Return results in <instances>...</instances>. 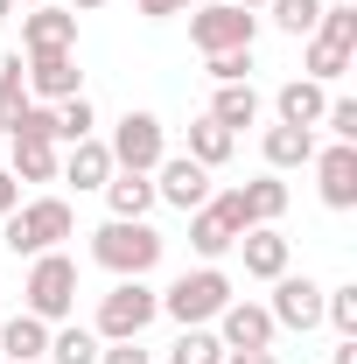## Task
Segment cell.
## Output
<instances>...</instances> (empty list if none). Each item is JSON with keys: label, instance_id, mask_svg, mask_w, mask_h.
Here are the masks:
<instances>
[{"label": "cell", "instance_id": "cell-16", "mask_svg": "<svg viewBox=\"0 0 357 364\" xmlns=\"http://www.w3.org/2000/svg\"><path fill=\"white\" fill-rule=\"evenodd\" d=\"M238 259H245V273H252V280H280L294 252H287V238H280L273 225H252L245 238H238Z\"/></svg>", "mask_w": 357, "mask_h": 364}, {"label": "cell", "instance_id": "cell-32", "mask_svg": "<svg viewBox=\"0 0 357 364\" xmlns=\"http://www.w3.org/2000/svg\"><path fill=\"white\" fill-rule=\"evenodd\" d=\"M91 127H98V112H91V98H85V91L56 105V140H91Z\"/></svg>", "mask_w": 357, "mask_h": 364}, {"label": "cell", "instance_id": "cell-15", "mask_svg": "<svg viewBox=\"0 0 357 364\" xmlns=\"http://www.w3.org/2000/svg\"><path fill=\"white\" fill-rule=\"evenodd\" d=\"M49 358V322H36L28 309L0 322V364H43Z\"/></svg>", "mask_w": 357, "mask_h": 364}, {"label": "cell", "instance_id": "cell-8", "mask_svg": "<svg viewBox=\"0 0 357 364\" xmlns=\"http://www.w3.org/2000/svg\"><path fill=\"white\" fill-rule=\"evenodd\" d=\"M105 154H112V168H134V176H154L161 168V154H169V134H161V119L154 112H127L112 140H105Z\"/></svg>", "mask_w": 357, "mask_h": 364}, {"label": "cell", "instance_id": "cell-6", "mask_svg": "<svg viewBox=\"0 0 357 364\" xmlns=\"http://www.w3.org/2000/svg\"><path fill=\"white\" fill-rule=\"evenodd\" d=\"M161 316V294L147 287V280H119L105 301H98V322H91V336L98 343H134L147 322Z\"/></svg>", "mask_w": 357, "mask_h": 364}, {"label": "cell", "instance_id": "cell-13", "mask_svg": "<svg viewBox=\"0 0 357 364\" xmlns=\"http://www.w3.org/2000/svg\"><path fill=\"white\" fill-rule=\"evenodd\" d=\"M315 182H322V203L329 210H357V147L351 140L315 147Z\"/></svg>", "mask_w": 357, "mask_h": 364}, {"label": "cell", "instance_id": "cell-5", "mask_svg": "<svg viewBox=\"0 0 357 364\" xmlns=\"http://www.w3.org/2000/svg\"><path fill=\"white\" fill-rule=\"evenodd\" d=\"M224 301H231V273L224 267H196V273H182L176 287L161 294V316L182 322V329H203V322H218Z\"/></svg>", "mask_w": 357, "mask_h": 364}, {"label": "cell", "instance_id": "cell-30", "mask_svg": "<svg viewBox=\"0 0 357 364\" xmlns=\"http://www.w3.org/2000/svg\"><path fill=\"white\" fill-rule=\"evenodd\" d=\"M322 322H329L336 336H357V280H343V287H322Z\"/></svg>", "mask_w": 357, "mask_h": 364}, {"label": "cell", "instance_id": "cell-7", "mask_svg": "<svg viewBox=\"0 0 357 364\" xmlns=\"http://www.w3.org/2000/svg\"><path fill=\"white\" fill-rule=\"evenodd\" d=\"M252 36H260V14H245V7H231V0H218V7H189V43L203 49V56L252 49Z\"/></svg>", "mask_w": 357, "mask_h": 364}, {"label": "cell", "instance_id": "cell-11", "mask_svg": "<svg viewBox=\"0 0 357 364\" xmlns=\"http://www.w3.org/2000/svg\"><path fill=\"white\" fill-rule=\"evenodd\" d=\"M21 77H28V91L49 98V105H63V98H78V91H85V70H78V56H70V49H36V56L21 63Z\"/></svg>", "mask_w": 357, "mask_h": 364}, {"label": "cell", "instance_id": "cell-14", "mask_svg": "<svg viewBox=\"0 0 357 364\" xmlns=\"http://www.w3.org/2000/svg\"><path fill=\"white\" fill-rule=\"evenodd\" d=\"M21 49H28V56H36V49H78V14L56 7V0L28 7V14H21Z\"/></svg>", "mask_w": 357, "mask_h": 364}, {"label": "cell", "instance_id": "cell-17", "mask_svg": "<svg viewBox=\"0 0 357 364\" xmlns=\"http://www.w3.org/2000/svg\"><path fill=\"white\" fill-rule=\"evenodd\" d=\"M322 105H329V91L315 85V77H287V85L273 91L280 127H315V119H322Z\"/></svg>", "mask_w": 357, "mask_h": 364}, {"label": "cell", "instance_id": "cell-28", "mask_svg": "<svg viewBox=\"0 0 357 364\" xmlns=\"http://www.w3.org/2000/svg\"><path fill=\"white\" fill-rule=\"evenodd\" d=\"M169 364H224L218 329H182L176 343H169Z\"/></svg>", "mask_w": 357, "mask_h": 364}, {"label": "cell", "instance_id": "cell-42", "mask_svg": "<svg viewBox=\"0 0 357 364\" xmlns=\"http://www.w3.org/2000/svg\"><path fill=\"white\" fill-rule=\"evenodd\" d=\"M7 14H14V0H0V21H7Z\"/></svg>", "mask_w": 357, "mask_h": 364}, {"label": "cell", "instance_id": "cell-24", "mask_svg": "<svg viewBox=\"0 0 357 364\" xmlns=\"http://www.w3.org/2000/svg\"><path fill=\"white\" fill-rule=\"evenodd\" d=\"M238 196H245V218H252V225H273V218L287 210V182H280V176H260V182H245Z\"/></svg>", "mask_w": 357, "mask_h": 364}, {"label": "cell", "instance_id": "cell-35", "mask_svg": "<svg viewBox=\"0 0 357 364\" xmlns=\"http://www.w3.org/2000/svg\"><path fill=\"white\" fill-rule=\"evenodd\" d=\"M98 364H154V350H140V336H134V343H105Z\"/></svg>", "mask_w": 357, "mask_h": 364}, {"label": "cell", "instance_id": "cell-3", "mask_svg": "<svg viewBox=\"0 0 357 364\" xmlns=\"http://www.w3.org/2000/svg\"><path fill=\"white\" fill-rule=\"evenodd\" d=\"M21 309L36 322H63L70 309H78V259L56 245V252H43V259H28V280H21Z\"/></svg>", "mask_w": 357, "mask_h": 364}, {"label": "cell", "instance_id": "cell-12", "mask_svg": "<svg viewBox=\"0 0 357 364\" xmlns=\"http://www.w3.org/2000/svg\"><path fill=\"white\" fill-rule=\"evenodd\" d=\"M273 336H280V329H273V316L260 301H238V294H231L218 309V343L224 350H273Z\"/></svg>", "mask_w": 357, "mask_h": 364}, {"label": "cell", "instance_id": "cell-19", "mask_svg": "<svg viewBox=\"0 0 357 364\" xmlns=\"http://www.w3.org/2000/svg\"><path fill=\"white\" fill-rule=\"evenodd\" d=\"M105 210H112V218H147V210H154V176L112 168V176H105Z\"/></svg>", "mask_w": 357, "mask_h": 364}, {"label": "cell", "instance_id": "cell-21", "mask_svg": "<svg viewBox=\"0 0 357 364\" xmlns=\"http://www.w3.org/2000/svg\"><path fill=\"white\" fill-rule=\"evenodd\" d=\"M231 147H238V134H231V127H218L211 112L189 127V161H203V168H224V161H231Z\"/></svg>", "mask_w": 357, "mask_h": 364}, {"label": "cell", "instance_id": "cell-9", "mask_svg": "<svg viewBox=\"0 0 357 364\" xmlns=\"http://www.w3.org/2000/svg\"><path fill=\"white\" fill-rule=\"evenodd\" d=\"M154 203H169V210H203L211 203V168L203 161H189V154H161V168H154Z\"/></svg>", "mask_w": 357, "mask_h": 364}, {"label": "cell", "instance_id": "cell-37", "mask_svg": "<svg viewBox=\"0 0 357 364\" xmlns=\"http://www.w3.org/2000/svg\"><path fill=\"white\" fill-rule=\"evenodd\" d=\"M14 203H21V182H14V176H7V168H0V218H7Z\"/></svg>", "mask_w": 357, "mask_h": 364}, {"label": "cell", "instance_id": "cell-43", "mask_svg": "<svg viewBox=\"0 0 357 364\" xmlns=\"http://www.w3.org/2000/svg\"><path fill=\"white\" fill-rule=\"evenodd\" d=\"M14 7H43V0H14Z\"/></svg>", "mask_w": 357, "mask_h": 364}, {"label": "cell", "instance_id": "cell-18", "mask_svg": "<svg viewBox=\"0 0 357 364\" xmlns=\"http://www.w3.org/2000/svg\"><path fill=\"white\" fill-rule=\"evenodd\" d=\"M56 176L78 182V189H105V176H112V154H105V140H70V154L56 161Z\"/></svg>", "mask_w": 357, "mask_h": 364}, {"label": "cell", "instance_id": "cell-20", "mask_svg": "<svg viewBox=\"0 0 357 364\" xmlns=\"http://www.w3.org/2000/svg\"><path fill=\"white\" fill-rule=\"evenodd\" d=\"M267 168L280 176V168H309L315 161V127H267Z\"/></svg>", "mask_w": 357, "mask_h": 364}, {"label": "cell", "instance_id": "cell-1", "mask_svg": "<svg viewBox=\"0 0 357 364\" xmlns=\"http://www.w3.org/2000/svg\"><path fill=\"white\" fill-rule=\"evenodd\" d=\"M91 259L105 273H119V280H147V273L161 267V231L147 225V218H105V225L91 231Z\"/></svg>", "mask_w": 357, "mask_h": 364}, {"label": "cell", "instance_id": "cell-31", "mask_svg": "<svg viewBox=\"0 0 357 364\" xmlns=\"http://www.w3.org/2000/svg\"><path fill=\"white\" fill-rule=\"evenodd\" d=\"M302 70H309L315 85H336V77L351 70V49H336V43H322V36H309V63H302Z\"/></svg>", "mask_w": 357, "mask_h": 364}, {"label": "cell", "instance_id": "cell-33", "mask_svg": "<svg viewBox=\"0 0 357 364\" xmlns=\"http://www.w3.org/2000/svg\"><path fill=\"white\" fill-rule=\"evenodd\" d=\"M315 127H329V134H336V140H351V147H357V98H329Z\"/></svg>", "mask_w": 357, "mask_h": 364}, {"label": "cell", "instance_id": "cell-39", "mask_svg": "<svg viewBox=\"0 0 357 364\" xmlns=\"http://www.w3.org/2000/svg\"><path fill=\"white\" fill-rule=\"evenodd\" d=\"M329 364H357V336H343V343H336V358Z\"/></svg>", "mask_w": 357, "mask_h": 364}, {"label": "cell", "instance_id": "cell-2", "mask_svg": "<svg viewBox=\"0 0 357 364\" xmlns=\"http://www.w3.org/2000/svg\"><path fill=\"white\" fill-rule=\"evenodd\" d=\"M70 231H78L70 203H63V196H36V203H14V210L0 218V245H7L14 259H43V252H56Z\"/></svg>", "mask_w": 357, "mask_h": 364}, {"label": "cell", "instance_id": "cell-27", "mask_svg": "<svg viewBox=\"0 0 357 364\" xmlns=\"http://www.w3.org/2000/svg\"><path fill=\"white\" fill-rule=\"evenodd\" d=\"M315 36L357 56V7H351V0H322V21H315Z\"/></svg>", "mask_w": 357, "mask_h": 364}, {"label": "cell", "instance_id": "cell-4", "mask_svg": "<svg viewBox=\"0 0 357 364\" xmlns=\"http://www.w3.org/2000/svg\"><path fill=\"white\" fill-rule=\"evenodd\" d=\"M245 231H252V218H245V196H238V189H224V196H211L203 210H189V245H196L203 267H218Z\"/></svg>", "mask_w": 357, "mask_h": 364}, {"label": "cell", "instance_id": "cell-34", "mask_svg": "<svg viewBox=\"0 0 357 364\" xmlns=\"http://www.w3.org/2000/svg\"><path fill=\"white\" fill-rule=\"evenodd\" d=\"M211 77H218V85H252V49H224V56H211Z\"/></svg>", "mask_w": 357, "mask_h": 364}, {"label": "cell", "instance_id": "cell-25", "mask_svg": "<svg viewBox=\"0 0 357 364\" xmlns=\"http://www.w3.org/2000/svg\"><path fill=\"white\" fill-rule=\"evenodd\" d=\"M98 350H105V343H98L91 329H78V322H70V329H49V364H98Z\"/></svg>", "mask_w": 357, "mask_h": 364}, {"label": "cell", "instance_id": "cell-41", "mask_svg": "<svg viewBox=\"0 0 357 364\" xmlns=\"http://www.w3.org/2000/svg\"><path fill=\"white\" fill-rule=\"evenodd\" d=\"M231 7H245V14H260V7H267V0H231Z\"/></svg>", "mask_w": 357, "mask_h": 364}, {"label": "cell", "instance_id": "cell-36", "mask_svg": "<svg viewBox=\"0 0 357 364\" xmlns=\"http://www.w3.org/2000/svg\"><path fill=\"white\" fill-rule=\"evenodd\" d=\"M147 21H169V14H182V7H203V0H134Z\"/></svg>", "mask_w": 357, "mask_h": 364}, {"label": "cell", "instance_id": "cell-40", "mask_svg": "<svg viewBox=\"0 0 357 364\" xmlns=\"http://www.w3.org/2000/svg\"><path fill=\"white\" fill-rule=\"evenodd\" d=\"M63 7H70V14H91V7H105V0H63Z\"/></svg>", "mask_w": 357, "mask_h": 364}, {"label": "cell", "instance_id": "cell-38", "mask_svg": "<svg viewBox=\"0 0 357 364\" xmlns=\"http://www.w3.org/2000/svg\"><path fill=\"white\" fill-rule=\"evenodd\" d=\"M224 364H280L273 350H224Z\"/></svg>", "mask_w": 357, "mask_h": 364}, {"label": "cell", "instance_id": "cell-26", "mask_svg": "<svg viewBox=\"0 0 357 364\" xmlns=\"http://www.w3.org/2000/svg\"><path fill=\"white\" fill-rule=\"evenodd\" d=\"M21 105H28V77H21V56H0V134H14Z\"/></svg>", "mask_w": 357, "mask_h": 364}, {"label": "cell", "instance_id": "cell-22", "mask_svg": "<svg viewBox=\"0 0 357 364\" xmlns=\"http://www.w3.org/2000/svg\"><path fill=\"white\" fill-rule=\"evenodd\" d=\"M211 119H218V127H231V134H238V127H252V119H260V91H252V85H218Z\"/></svg>", "mask_w": 357, "mask_h": 364}, {"label": "cell", "instance_id": "cell-10", "mask_svg": "<svg viewBox=\"0 0 357 364\" xmlns=\"http://www.w3.org/2000/svg\"><path fill=\"white\" fill-rule=\"evenodd\" d=\"M267 316H273V329H315V322H322V280H309V273H280Z\"/></svg>", "mask_w": 357, "mask_h": 364}, {"label": "cell", "instance_id": "cell-23", "mask_svg": "<svg viewBox=\"0 0 357 364\" xmlns=\"http://www.w3.org/2000/svg\"><path fill=\"white\" fill-rule=\"evenodd\" d=\"M56 161H63L56 140H14V168L7 176L14 182H56Z\"/></svg>", "mask_w": 357, "mask_h": 364}, {"label": "cell", "instance_id": "cell-29", "mask_svg": "<svg viewBox=\"0 0 357 364\" xmlns=\"http://www.w3.org/2000/svg\"><path fill=\"white\" fill-rule=\"evenodd\" d=\"M273 28L280 36H315V21H322V0H267Z\"/></svg>", "mask_w": 357, "mask_h": 364}]
</instances>
